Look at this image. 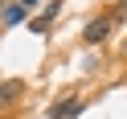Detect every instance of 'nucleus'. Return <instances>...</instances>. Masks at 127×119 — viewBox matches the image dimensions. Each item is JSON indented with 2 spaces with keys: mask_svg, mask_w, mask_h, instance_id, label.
<instances>
[{
  "mask_svg": "<svg viewBox=\"0 0 127 119\" xmlns=\"http://www.w3.org/2000/svg\"><path fill=\"white\" fill-rule=\"evenodd\" d=\"M111 29H115V25H111V17L102 12V17L86 21V29H82V41H86V45H102V41L111 37Z\"/></svg>",
  "mask_w": 127,
  "mask_h": 119,
  "instance_id": "nucleus-1",
  "label": "nucleus"
},
{
  "mask_svg": "<svg viewBox=\"0 0 127 119\" xmlns=\"http://www.w3.org/2000/svg\"><path fill=\"white\" fill-rule=\"evenodd\" d=\"M58 12H62V0H49V4L41 8V17H33V21H29V33L45 37V33H49V25H53V17H58Z\"/></svg>",
  "mask_w": 127,
  "mask_h": 119,
  "instance_id": "nucleus-2",
  "label": "nucleus"
},
{
  "mask_svg": "<svg viewBox=\"0 0 127 119\" xmlns=\"http://www.w3.org/2000/svg\"><path fill=\"white\" fill-rule=\"evenodd\" d=\"M82 115V99H78V94H70V99H58L49 107V119H78Z\"/></svg>",
  "mask_w": 127,
  "mask_h": 119,
  "instance_id": "nucleus-3",
  "label": "nucleus"
},
{
  "mask_svg": "<svg viewBox=\"0 0 127 119\" xmlns=\"http://www.w3.org/2000/svg\"><path fill=\"white\" fill-rule=\"evenodd\" d=\"M21 94H25V82H21V78H4V82H0V107H12Z\"/></svg>",
  "mask_w": 127,
  "mask_h": 119,
  "instance_id": "nucleus-4",
  "label": "nucleus"
},
{
  "mask_svg": "<svg viewBox=\"0 0 127 119\" xmlns=\"http://www.w3.org/2000/svg\"><path fill=\"white\" fill-rule=\"evenodd\" d=\"M107 17H111V25H127V0H123V4H111Z\"/></svg>",
  "mask_w": 127,
  "mask_h": 119,
  "instance_id": "nucleus-5",
  "label": "nucleus"
},
{
  "mask_svg": "<svg viewBox=\"0 0 127 119\" xmlns=\"http://www.w3.org/2000/svg\"><path fill=\"white\" fill-rule=\"evenodd\" d=\"M21 21H25V8L21 4H8L4 8V25H21Z\"/></svg>",
  "mask_w": 127,
  "mask_h": 119,
  "instance_id": "nucleus-6",
  "label": "nucleus"
},
{
  "mask_svg": "<svg viewBox=\"0 0 127 119\" xmlns=\"http://www.w3.org/2000/svg\"><path fill=\"white\" fill-rule=\"evenodd\" d=\"M17 4H21V8L29 12V8H37V4H41V0H17Z\"/></svg>",
  "mask_w": 127,
  "mask_h": 119,
  "instance_id": "nucleus-7",
  "label": "nucleus"
},
{
  "mask_svg": "<svg viewBox=\"0 0 127 119\" xmlns=\"http://www.w3.org/2000/svg\"><path fill=\"white\" fill-rule=\"evenodd\" d=\"M4 4H8V0H0V8H4Z\"/></svg>",
  "mask_w": 127,
  "mask_h": 119,
  "instance_id": "nucleus-8",
  "label": "nucleus"
}]
</instances>
